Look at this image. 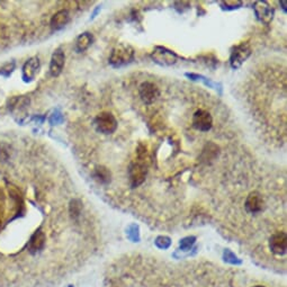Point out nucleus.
<instances>
[{
    "label": "nucleus",
    "mask_w": 287,
    "mask_h": 287,
    "mask_svg": "<svg viewBox=\"0 0 287 287\" xmlns=\"http://www.w3.org/2000/svg\"><path fill=\"white\" fill-rule=\"evenodd\" d=\"M104 287H285L275 279L213 265L125 263L109 268Z\"/></svg>",
    "instance_id": "obj_1"
},
{
    "label": "nucleus",
    "mask_w": 287,
    "mask_h": 287,
    "mask_svg": "<svg viewBox=\"0 0 287 287\" xmlns=\"http://www.w3.org/2000/svg\"><path fill=\"white\" fill-rule=\"evenodd\" d=\"M134 59V49L129 44H118L113 49L111 56H109V63L114 67H122L127 65Z\"/></svg>",
    "instance_id": "obj_2"
},
{
    "label": "nucleus",
    "mask_w": 287,
    "mask_h": 287,
    "mask_svg": "<svg viewBox=\"0 0 287 287\" xmlns=\"http://www.w3.org/2000/svg\"><path fill=\"white\" fill-rule=\"evenodd\" d=\"M95 126L98 132L103 134H111L117 129V121L114 115L109 112H103L95 119Z\"/></svg>",
    "instance_id": "obj_3"
},
{
    "label": "nucleus",
    "mask_w": 287,
    "mask_h": 287,
    "mask_svg": "<svg viewBox=\"0 0 287 287\" xmlns=\"http://www.w3.org/2000/svg\"><path fill=\"white\" fill-rule=\"evenodd\" d=\"M268 248L271 251V253L275 256H281L286 254L287 250V236L286 233L283 231L275 232L274 234H271L269 240H268Z\"/></svg>",
    "instance_id": "obj_4"
},
{
    "label": "nucleus",
    "mask_w": 287,
    "mask_h": 287,
    "mask_svg": "<svg viewBox=\"0 0 287 287\" xmlns=\"http://www.w3.org/2000/svg\"><path fill=\"white\" fill-rule=\"evenodd\" d=\"M251 54V49L248 43H242L240 45L234 46L231 52V57H230V63L233 69H238L242 66V63L246 61L248 57Z\"/></svg>",
    "instance_id": "obj_5"
},
{
    "label": "nucleus",
    "mask_w": 287,
    "mask_h": 287,
    "mask_svg": "<svg viewBox=\"0 0 287 287\" xmlns=\"http://www.w3.org/2000/svg\"><path fill=\"white\" fill-rule=\"evenodd\" d=\"M151 57H152V60L155 63L165 67L175 65L177 60H178V56H177L174 52L166 48H161V46H158V48L154 49L152 54H151Z\"/></svg>",
    "instance_id": "obj_6"
},
{
    "label": "nucleus",
    "mask_w": 287,
    "mask_h": 287,
    "mask_svg": "<svg viewBox=\"0 0 287 287\" xmlns=\"http://www.w3.org/2000/svg\"><path fill=\"white\" fill-rule=\"evenodd\" d=\"M148 174V168L143 163H133L130 166L129 175H130V181H131V186L133 188L140 186L145 180V177Z\"/></svg>",
    "instance_id": "obj_7"
},
{
    "label": "nucleus",
    "mask_w": 287,
    "mask_h": 287,
    "mask_svg": "<svg viewBox=\"0 0 287 287\" xmlns=\"http://www.w3.org/2000/svg\"><path fill=\"white\" fill-rule=\"evenodd\" d=\"M139 93L141 99H142V102L144 104L150 105V104L154 103L156 99H158L160 91L159 88L156 87L154 83L145 81L143 83H141V86L139 87Z\"/></svg>",
    "instance_id": "obj_8"
},
{
    "label": "nucleus",
    "mask_w": 287,
    "mask_h": 287,
    "mask_svg": "<svg viewBox=\"0 0 287 287\" xmlns=\"http://www.w3.org/2000/svg\"><path fill=\"white\" fill-rule=\"evenodd\" d=\"M213 125V118L211 114L200 109V111L195 112L194 116H193V126H194L198 131L207 132L212 129Z\"/></svg>",
    "instance_id": "obj_9"
},
{
    "label": "nucleus",
    "mask_w": 287,
    "mask_h": 287,
    "mask_svg": "<svg viewBox=\"0 0 287 287\" xmlns=\"http://www.w3.org/2000/svg\"><path fill=\"white\" fill-rule=\"evenodd\" d=\"M244 207H246V211L249 214H252V215L263 212L265 207V201L263 196L258 192H251L247 196L246 202H244Z\"/></svg>",
    "instance_id": "obj_10"
},
{
    "label": "nucleus",
    "mask_w": 287,
    "mask_h": 287,
    "mask_svg": "<svg viewBox=\"0 0 287 287\" xmlns=\"http://www.w3.org/2000/svg\"><path fill=\"white\" fill-rule=\"evenodd\" d=\"M254 14L257 18L263 24L268 25L271 23V20L274 18V9L270 7V5L267 2H257L253 6Z\"/></svg>",
    "instance_id": "obj_11"
},
{
    "label": "nucleus",
    "mask_w": 287,
    "mask_h": 287,
    "mask_svg": "<svg viewBox=\"0 0 287 287\" xmlns=\"http://www.w3.org/2000/svg\"><path fill=\"white\" fill-rule=\"evenodd\" d=\"M65 61H66V56H65L63 51H62L61 49H57L51 57V62H50L51 76L56 77L61 74L65 67Z\"/></svg>",
    "instance_id": "obj_12"
},
{
    "label": "nucleus",
    "mask_w": 287,
    "mask_h": 287,
    "mask_svg": "<svg viewBox=\"0 0 287 287\" xmlns=\"http://www.w3.org/2000/svg\"><path fill=\"white\" fill-rule=\"evenodd\" d=\"M40 69V60L38 56L30 57V59L26 62L23 67V78L24 81L29 82L32 81L35 76L38 75Z\"/></svg>",
    "instance_id": "obj_13"
},
{
    "label": "nucleus",
    "mask_w": 287,
    "mask_h": 287,
    "mask_svg": "<svg viewBox=\"0 0 287 287\" xmlns=\"http://www.w3.org/2000/svg\"><path fill=\"white\" fill-rule=\"evenodd\" d=\"M46 242V236L44 232L36 231L28 241V250L32 253H36L41 251L44 248Z\"/></svg>",
    "instance_id": "obj_14"
},
{
    "label": "nucleus",
    "mask_w": 287,
    "mask_h": 287,
    "mask_svg": "<svg viewBox=\"0 0 287 287\" xmlns=\"http://www.w3.org/2000/svg\"><path fill=\"white\" fill-rule=\"evenodd\" d=\"M70 15L68 13V10L62 9L60 12H57L51 19V26L53 29H60L69 23Z\"/></svg>",
    "instance_id": "obj_15"
},
{
    "label": "nucleus",
    "mask_w": 287,
    "mask_h": 287,
    "mask_svg": "<svg viewBox=\"0 0 287 287\" xmlns=\"http://www.w3.org/2000/svg\"><path fill=\"white\" fill-rule=\"evenodd\" d=\"M92 35L90 33H83L77 38L76 41V49L79 52L86 51L92 44Z\"/></svg>",
    "instance_id": "obj_16"
},
{
    "label": "nucleus",
    "mask_w": 287,
    "mask_h": 287,
    "mask_svg": "<svg viewBox=\"0 0 287 287\" xmlns=\"http://www.w3.org/2000/svg\"><path fill=\"white\" fill-rule=\"evenodd\" d=\"M93 176L102 184H108L111 181V171L103 166L97 167L95 172H93Z\"/></svg>",
    "instance_id": "obj_17"
},
{
    "label": "nucleus",
    "mask_w": 287,
    "mask_h": 287,
    "mask_svg": "<svg viewBox=\"0 0 287 287\" xmlns=\"http://www.w3.org/2000/svg\"><path fill=\"white\" fill-rule=\"evenodd\" d=\"M81 208H82V206H81L80 201H78V200L71 201L70 206H69V212H70L71 217L77 220V218L79 217L80 214H81Z\"/></svg>",
    "instance_id": "obj_18"
},
{
    "label": "nucleus",
    "mask_w": 287,
    "mask_h": 287,
    "mask_svg": "<svg viewBox=\"0 0 287 287\" xmlns=\"http://www.w3.org/2000/svg\"><path fill=\"white\" fill-rule=\"evenodd\" d=\"M10 158V145L7 143L0 144V161H7Z\"/></svg>",
    "instance_id": "obj_19"
},
{
    "label": "nucleus",
    "mask_w": 287,
    "mask_h": 287,
    "mask_svg": "<svg viewBox=\"0 0 287 287\" xmlns=\"http://www.w3.org/2000/svg\"><path fill=\"white\" fill-rule=\"evenodd\" d=\"M221 5L224 9H237L239 7H241L242 3L241 2H231V0H227V2H221Z\"/></svg>",
    "instance_id": "obj_20"
},
{
    "label": "nucleus",
    "mask_w": 287,
    "mask_h": 287,
    "mask_svg": "<svg viewBox=\"0 0 287 287\" xmlns=\"http://www.w3.org/2000/svg\"><path fill=\"white\" fill-rule=\"evenodd\" d=\"M194 242H195V238L194 237L185 238L184 240H181L180 248L182 250H188V249H190V247L193 246V243H194Z\"/></svg>",
    "instance_id": "obj_21"
},
{
    "label": "nucleus",
    "mask_w": 287,
    "mask_h": 287,
    "mask_svg": "<svg viewBox=\"0 0 287 287\" xmlns=\"http://www.w3.org/2000/svg\"><path fill=\"white\" fill-rule=\"evenodd\" d=\"M279 4L281 5V6H283V9H284V12H286V7H285V6H286V3H285V2H280Z\"/></svg>",
    "instance_id": "obj_22"
}]
</instances>
